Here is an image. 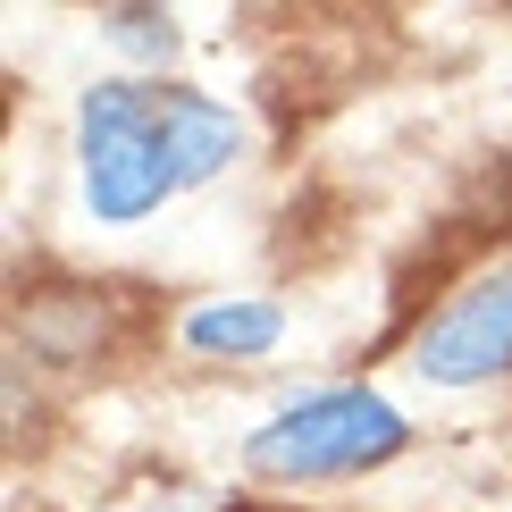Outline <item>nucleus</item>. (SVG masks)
I'll return each mask as SVG.
<instances>
[{
  "label": "nucleus",
  "mask_w": 512,
  "mask_h": 512,
  "mask_svg": "<svg viewBox=\"0 0 512 512\" xmlns=\"http://www.w3.org/2000/svg\"><path fill=\"white\" fill-rule=\"evenodd\" d=\"M110 42L135 51V59H168V51H177V26H168L160 9H118L110 17Z\"/></svg>",
  "instance_id": "obj_6"
},
{
  "label": "nucleus",
  "mask_w": 512,
  "mask_h": 512,
  "mask_svg": "<svg viewBox=\"0 0 512 512\" xmlns=\"http://www.w3.org/2000/svg\"><path fill=\"white\" fill-rule=\"evenodd\" d=\"M403 445V412L370 387H328V395H303L252 429L244 462L261 479H345V471H370Z\"/></svg>",
  "instance_id": "obj_2"
},
{
  "label": "nucleus",
  "mask_w": 512,
  "mask_h": 512,
  "mask_svg": "<svg viewBox=\"0 0 512 512\" xmlns=\"http://www.w3.org/2000/svg\"><path fill=\"white\" fill-rule=\"evenodd\" d=\"M412 370L437 387H479V378L512 370V261L479 286H462L412 345Z\"/></svg>",
  "instance_id": "obj_3"
},
{
  "label": "nucleus",
  "mask_w": 512,
  "mask_h": 512,
  "mask_svg": "<svg viewBox=\"0 0 512 512\" xmlns=\"http://www.w3.org/2000/svg\"><path fill=\"white\" fill-rule=\"evenodd\" d=\"M277 328H286V319H277V303H202L194 319H185V345L244 361V353H269Z\"/></svg>",
  "instance_id": "obj_5"
},
{
  "label": "nucleus",
  "mask_w": 512,
  "mask_h": 512,
  "mask_svg": "<svg viewBox=\"0 0 512 512\" xmlns=\"http://www.w3.org/2000/svg\"><path fill=\"white\" fill-rule=\"evenodd\" d=\"M152 118H160V143H168L177 185L219 177V168L244 152V126H236V110H227V101H202V93H152Z\"/></svg>",
  "instance_id": "obj_4"
},
{
  "label": "nucleus",
  "mask_w": 512,
  "mask_h": 512,
  "mask_svg": "<svg viewBox=\"0 0 512 512\" xmlns=\"http://www.w3.org/2000/svg\"><path fill=\"white\" fill-rule=\"evenodd\" d=\"M76 152H84V202L101 227H135L177 194V168H168L160 118L143 84H93L76 110Z\"/></svg>",
  "instance_id": "obj_1"
}]
</instances>
